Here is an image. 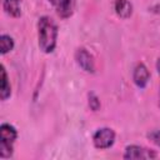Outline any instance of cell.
Here are the masks:
<instances>
[{"mask_svg": "<svg viewBox=\"0 0 160 160\" xmlns=\"http://www.w3.org/2000/svg\"><path fill=\"white\" fill-rule=\"evenodd\" d=\"M38 39L39 46L44 52H52L56 46L58 26L49 16H42L38 22Z\"/></svg>", "mask_w": 160, "mask_h": 160, "instance_id": "6da1fadb", "label": "cell"}, {"mask_svg": "<svg viewBox=\"0 0 160 160\" xmlns=\"http://www.w3.org/2000/svg\"><path fill=\"white\" fill-rule=\"evenodd\" d=\"M18 138L15 128L10 124H2L0 126V156L10 158L12 155V144Z\"/></svg>", "mask_w": 160, "mask_h": 160, "instance_id": "7a4b0ae2", "label": "cell"}, {"mask_svg": "<svg viewBox=\"0 0 160 160\" xmlns=\"http://www.w3.org/2000/svg\"><path fill=\"white\" fill-rule=\"evenodd\" d=\"M115 141V132L110 128H101L99 129L94 136H92V142L96 149H109L112 146Z\"/></svg>", "mask_w": 160, "mask_h": 160, "instance_id": "3957f363", "label": "cell"}, {"mask_svg": "<svg viewBox=\"0 0 160 160\" xmlns=\"http://www.w3.org/2000/svg\"><path fill=\"white\" fill-rule=\"evenodd\" d=\"M158 155L155 151L139 146V145H129L125 149L124 159H155Z\"/></svg>", "mask_w": 160, "mask_h": 160, "instance_id": "277c9868", "label": "cell"}, {"mask_svg": "<svg viewBox=\"0 0 160 160\" xmlns=\"http://www.w3.org/2000/svg\"><path fill=\"white\" fill-rule=\"evenodd\" d=\"M75 60L78 65L86 72H94L95 71V62L92 55L84 48H80L75 52Z\"/></svg>", "mask_w": 160, "mask_h": 160, "instance_id": "5b68a950", "label": "cell"}, {"mask_svg": "<svg viewBox=\"0 0 160 160\" xmlns=\"http://www.w3.org/2000/svg\"><path fill=\"white\" fill-rule=\"evenodd\" d=\"M132 80H134V82H135V85L138 88L142 89V88H145L148 85V82L150 80V72H149L148 68L142 62H140V64H138L135 66L134 74H132Z\"/></svg>", "mask_w": 160, "mask_h": 160, "instance_id": "8992f818", "label": "cell"}, {"mask_svg": "<svg viewBox=\"0 0 160 160\" xmlns=\"http://www.w3.org/2000/svg\"><path fill=\"white\" fill-rule=\"evenodd\" d=\"M58 14L62 19H68L72 15L74 8H75V0H56L55 2Z\"/></svg>", "mask_w": 160, "mask_h": 160, "instance_id": "52a82bcc", "label": "cell"}, {"mask_svg": "<svg viewBox=\"0 0 160 160\" xmlns=\"http://www.w3.org/2000/svg\"><path fill=\"white\" fill-rule=\"evenodd\" d=\"M115 12L122 19H128L132 14V5L129 0H116L115 1Z\"/></svg>", "mask_w": 160, "mask_h": 160, "instance_id": "ba28073f", "label": "cell"}, {"mask_svg": "<svg viewBox=\"0 0 160 160\" xmlns=\"http://www.w3.org/2000/svg\"><path fill=\"white\" fill-rule=\"evenodd\" d=\"M21 0H4V10L6 14L19 18L21 15Z\"/></svg>", "mask_w": 160, "mask_h": 160, "instance_id": "9c48e42d", "label": "cell"}, {"mask_svg": "<svg viewBox=\"0 0 160 160\" xmlns=\"http://www.w3.org/2000/svg\"><path fill=\"white\" fill-rule=\"evenodd\" d=\"M11 95V86L8 79V74L5 71V68L1 65V88H0V96L1 100H8Z\"/></svg>", "mask_w": 160, "mask_h": 160, "instance_id": "30bf717a", "label": "cell"}, {"mask_svg": "<svg viewBox=\"0 0 160 160\" xmlns=\"http://www.w3.org/2000/svg\"><path fill=\"white\" fill-rule=\"evenodd\" d=\"M0 46H1V54L5 55L9 51H11L14 49V40L11 36L2 34L0 36Z\"/></svg>", "mask_w": 160, "mask_h": 160, "instance_id": "8fae6325", "label": "cell"}, {"mask_svg": "<svg viewBox=\"0 0 160 160\" xmlns=\"http://www.w3.org/2000/svg\"><path fill=\"white\" fill-rule=\"evenodd\" d=\"M89 106L94 111L99 110V108H100V100L98 99V96L95 94H90L89 95Z\"/></svg>", "mask_w": 160, "mask_h": 160, "instance_id": "7c38bea8", "label": "cell"}, {"mask_svg": "<svg viewBox=\"0 0 160 160\" xmlns=\"http://www.w3.org/2000/svg\"><path fill=\"white\" fill-rule=\"evenodd\" d=\"M148 138L150 139L151 142H154L156 146L160 148V130H152L148 134Z\"/></svg>", "mask_w": 160, "mask_h": 160, "instance_id": "4fadbf2b", "label": "cell"}, {"mask_svg": "<svg viewBox=\"0 0 160 160\" xmlns=\"http://www.w3.org/2000/svg\"><path fill=\"white\" fill-rule=\"evenodd\" d=\"M156 70H158V72L160 74V59L156 61Z\"/></svg>", "mask_w": 160, "mask_h": 160, "instance_id": "5bb4252c", "label": "cell"}, {"mask_svg": "<svg viewBox=\"0 0 160 160\" xmlns=\"http://www.w3.org/2000/svg\"><path fill=\"white\" fill-rule=\"evenodd\" d=\"M49 1H50L51 4H54V5H55V2H56V0H49Z\"/></svg>", "mask_w": 160, "mask_h": 160, "instance_id": "9a60e30c", "label": "cell"}]
</instances>
